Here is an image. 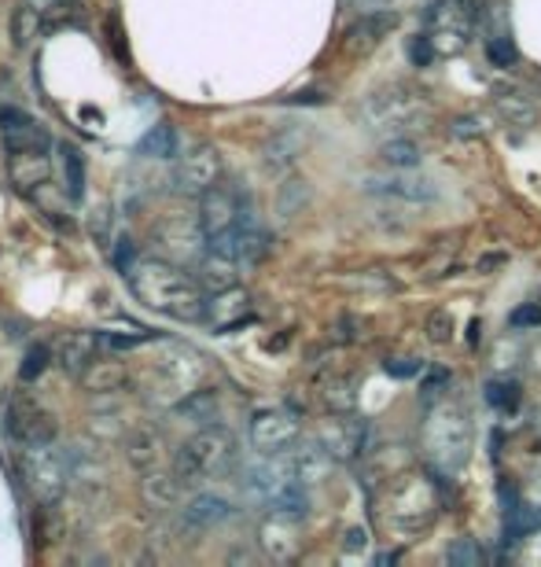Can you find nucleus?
<instances>
[{
	"instance_id": "nucleus-19",
	"label": "nucleus",
	"mask_w": 541,
	"mask_h": 567,
	"mask_svg": "<svg viewBox=\"0 0 541 567\" xmlns=\"http://www.w3.org/2000/svg\"><path fill=\"white\" fill-rule=\"evenodd\" d=\"M232 516V505L225 502V497H214V494H199L196 502L188 505V513L185 519L191 527H214V524H221V519H229Z\"/></svg>"
},
{
	"instance_id": "nucleus-8",
	"label": "nucleus",
	"mask_w": 541,
	"mask_h": 567,
	"mask_svg": "<svg viewBox=\"0 0 541 567\" xmlns=\"http://www.w3.org/2000/svg\"><path fill=\"white\" fill-rule=\"evenodd\" d=\"M482 8L476 0H435L427 8V33L438 52H460L476 33Z\"/></svg>"
},
{
	"instance_id": "nucleus-12",
	"label": "nucleus",
	"mask_w": 541,
	"mask_h": 567,
	"mask_svg": "<svg viewBox=\"0 0 541 567\" xmlns=\"http://www.w3.org/2000/svg\"><path fill=\"white\" fill-rule=\"evenodd\" d=\"M218 181H221V158L210 144H199V147H191L188 155H180V163H177V188L180 192L202 196V192H210Z\"/></svg>"
},
{
	"instance_id": "nucleus-2",
	"label": "nucleus",
	"mask_w": 541,
	"mask_h": 567,
	"mask_svg": "<svg viewBox=\"0 0 541 567\" xmlns=\"http://www.w3.org/2000/svg\"><path fill=\"white\" fill-rule=\"evenodd\" d=\"M122 274H126L133 299L148 310L174 317V321H207L210 299L202 284L191 280L185 269L163 262V258H133Z\"/></svg>"
},
{
	"instance_id": "nucleus-25",
	"label": "nucleus",
	"mask_w": 541,
	"mask_h": 567,
	"mask_svg": "<svg viewBox=\"0 0 541 567\" xmlns=\"http://www.w3.org/2000/svg\"><path fill=\"white\" fill-rule=\"evenodd\" d=\"M82 380L93 391H107V383H111V388H118V383H122V365H111V361H93V365L82 372Z\"/></svg>"
},
{
	"instance_id": "nucleus-34",
	"label": "nucleus",
	"mask_w": 541,
	"mask_h": 567,
	"mask_svg": "<svg viewBox=\"0 0 541 567\" xmlns=\"http://www.w3.org/2000/svg\"><path fill=\"white\" fill-rule=\"evenodd\" d=\"M44 358H49V347H33L27 354V369H22V380H33L44 369Z\"/></svg>"
},
{
	"instance_id": "nucleus-26",
	"label": "nucleus",
	"mask_w": 541,
	"mask_h": 567,
	"mask_svg": "<svg viewBox=\"0 0 541 567\" xmlns=\"http://www.w3.org/2000/svg\"><path fill=\"white\" fill-rule=\"evenodd\" d=\"M446 560L454 567H479L482 564V549H479L476 538H457V542H449Z\"/></svg>"
},
{
	"instance_id": "nucleus-15",
	"label": "nucleus",
	"mask_w": 541,
	"mask_h": 567,
	"mask_svg": "<svg viewBox=\"0 0 541 567\" xmlns=\"http://www.w3.org/2000/svg\"><path fill=\"white\" fill-rule=\"evenodd\" d=\"M321 446L329 450L332 457H354L361 450V421H354L351 413L335 416V421H329L321 431Z\"/></svg>"
},
{
	"instance_id": "nucleus-28",
	"label": "nucleus",
	"mask_w": 541,
	"mask_h": 567,
	"mask_svg": "<svg viewBox=\"0 0 541 567\" xmlns=\"http://www.w3.org/2000/svg\"><path fill=\"white\" fill-rule=\"evenodd\" d=\"M449 336H454V317H449V310H435L427 317V339L431 343H449Z\"/></svg>"
},
{
	"instance_id": "nucleus-6",
	"label": "nucleus",
	"mask_w": 541,
	"mask_h": 567,
	"mask_svg": "<svg viewBox=\"0 0 541 567\" xmlns=\"http://www.w3.org/2000/svg\"><path fill=\"white\" fill-rule=\"evenodd\" d=\"M435 508H438L435 486L420 480V475H409V480H402L387 494L383 516H387V527L402 530V535H416V530H424L435 519Z\"/></svg>"
},
{
	"instance_id": "nucleus-29",
	"label": "nucleus",
	"mask_w": 541,
	"mask_h": 567,
	"mask_svg": "<svg viewBox=\"0 0 541 567\" xmlns=\"http://www.w3.org/2000/svg\"><path fill=\"white\" fill-rule=\"evenodd\" d=\"M435 55H438V49H435L431 33H416V38L409 41V60H413V66H431Z\"/></svg>"
},
{
	"instance_id": "nucleus-4",
	"label": "nucleus",
	"mask_w": 541,
	"mask_h": 567,
	"mask_svg": "<svg viewBox=\"0 0 541 567\" xmlns=\"http://www.w3.org/2000/svg\"><path fill=\"white\" fill-rule=\"evenodd\" d=\"M236 464V439L225 427H202L199 435H191L185 446L177 450L174 472L180 483L210 480V475L229 472Z\"/></svg>"
},
{
	"instance_id": "nucleus-20",
	"label": "nucleus",
	"mask_w": 541,
	"mask_h": 567,
	"mask_svg": "<svg viewBox=\"0 0 541 567\" xmlns=\"http://www.w3.org/2000/svg\"><path fill=\"white\" fill-rule=\"evenodd\" d=\"M137 152L141 155H148V158H174L177 155V130L174 126H155V130H148L141 137V144H137Z\"/></svg>"
},
{
	"instance_id": "nucleus-21",
	"label": "nucleus",
	"mask_w": 541,
	"mask_h": 567,
	"mask_svg": "<svg viewBox=\"0 0 541 567\" xmlns=\"http://www.w3.org/2000/svg\"><path fill=\"white\" fill-rule=\"evenodd\" d=\"M41 30H44V11L33 4H19L15 16H11V38H15V44H30Z\"/></svg>"
},
{
	"instance_id": "nucleus-24",
	"label": "nucleus",
	"mask_w": 541,
	"mask_h": 567,
	"mask_svg": "<svg viewBox=\"0 0 541 567\" xmlns=\"http://www.w3.org/2000/svg\"><path fill=\"white\" fill-rule=\"evenodd\" d=\"M174 475H148V480H144V497H148L152 505H174L180 497V480L170 483Z\"/></svg>"
},
{
	"instance_id": "nucleus-18",
	"label": "nucleus",
	"mask_w": 541,
	"mask_h": 567,
	"mask_svg": "<svg viewBox=\"0 0 541 567\" xmlns=\"http://www.w3.org/2000/svg\"><path fill=\"white\" fill-rule=\"evenodd\" d=\"M291 461H295V475L310 486V483H321L324 475L332 472V461L335 457L324 446H302V450L291 453Z\"/></svg>"
},
{
	"instance_id": "nucleus-14",
	"label": "nucleus",
	"mask_w": 541,
	"mask_h": 567,
	"mask_svg": "<svg viewBox=\"0 0 541 567\" xmlns=\"http://www.w3.org/2000/svg\"><path fill=\"white\" fill-rule=\"evenodd\" d=\"M299 524L302 519H291V516H280V513H273L262 524V546H266V553L273 560H291L299 553V538H295V530H299Z\"/></svg>"
},
{
	"instance_id": "nucleus-17",
	"label": "nucleus",
	"mask_w": 541,
	"mask_h": 567,
	"mask_svg": "<svg viewBox=\"0 0 541 567\" xmlns=\"http://www.w3.org/2000/svg\"><path fill=\"white\" fill-rule=\"evenodd\" d=\"M379 158L391 169H416V166L424 163V147L416 144L413 137H402V133H394L391 141L379 144Z\"/></svg>"
},
{
	"instance_id": "nucleus-16",
	"label": "nucleus",
	"mask_w": 541,
	"mask_h": 567,
	"mask_svg": "<svg viewBox=\"0 0 541 567\" xmlns=\"http://www.w3.org/2000/svg\"><path fill=\"white\" fill-rule=\"evenodd\" d=\"M493 107H498V115L509 122V126H534L538 118V104L534 96H527L523 89H501L498 100H493Z\"/></svg>"
},
{
	"instance_id": "nucleus-31",
	"label": "nucleus",
	"mask_w": 541,
	"mask_h": 567,
	"mask_svg": "<svg viewBox=\"0 0 541 567\" xmlns=\"http://www.w3.org/2000/svg\"><path fill=\"white\" fill-rule=\"evenodd\" d=\"M329 405L335 413H351L354 410V394H351V380H335L329 388Z\"/></svg>"
},
{
	"instance_id": "nucleus-1",
	"label": "nucleus",
	"mask_w": 541,
	"mask_h": 567,
	"mask_svg": "<svg viewBox=\"0 0 541 567\" xmlns=\"http://www.w3.org/2000/svg\"><path fill=\"white\" fill-rule=\"evenodd\" d=\"M199 233L207 255L229 258L236 266H254L269 255V236L254 221L251 203L240 188L214 185L199 199Z\"/></svg>"
},
{
	"instance_id": "nucleus-10",
	"label": "nucleus",
	"mask_w": 541,
	"mask_h": 567,
	"mask_svg": "<svg viewBox=\"0 0 541 567\" xmlns=\"http://www.w3.org/2000/svg\"><path fill=\"white\" fill-rule=\"evenodd\" d=\"M251 442L262 453H288L299 442V421L284 410H262L251 416Z\"/></svg>"
},
{
	"instance_id": "nucleus-35",
	"label": "nucleus",
	"mask_w": 541,
	"mask_h": 567,
	"mask_svg": "<svg viewBox=\"0 0 541 567\" xmlns=\"http://www.w3.org/2000/svg\"><path fill=\"white\" fill-rule=\"evenodd\" d=\"M368 546V535H365V530H361V527H354V530H346V549H365Z\"/></svg>"
},
{
	"instance_id": "nucleus-9",
	"label": "nucleus",
	"mask_w": 541,
	"mask_h": 567,
	"mask_svg": "<svg viewBox=\"0 0 541 567\" xmlns=\"http://www.w3.org/2000/svg\"><path fill=\"white\" fill-rule=\"evenodd\" d=\"M0 137H4L8 155H52V133L27 111H0Z\"/></svg>"
},
{
	"instance_id": "nucleus-33",
	"label": "nucleus",
	"mask_w": 541,
	"mask_h": 567,
	"mask_svg": "<svg viewBox=\"0 0 541 567\" xmlns=\"http://www.w3.org/2000/svg\"><path fill=\"white\" fill-rule=\"evenodd\" d=\"M449 130H454V137H476V133H487V126H482V118H479V115H465V118H457Z\"/></svg>"
},
{
	"instance_id": "nucleus-30",
	"label": "nucleus",
	"mask_w": 541,
	"mask_h": 567,
	"mask_svg": "<svg viewBox=\"0 0 541 567\" xmlns=\"http://www.w3.org/2000/svg\"><path fill=\"white\" fill-rule=\"evenodd\" d=\"M383 372H387V377H398V380H409V377H420L424 361L420 358H387L383 361Z\"/></svg>"
},
{
	"instance_id": "nucleus-23",
	"label": "nucleus",
	"mask_w": 541,
	"mask_h": 567,
	"mask_svg": "<svg viewBox=\"0 0 541 567\" xmlns=\"http://www.w3.org/2000/svg\"><path fill=\"white\" fill-rule=\"evenodd\" d=\"M482 399H487L498 413H512L516 405H520V383H512V380H490L487 391H482Z\"/></svg>"
},
{
	"instance_id": "nucleus-22",
	"label": "nucleus",
	"mask_w": 541,
	"mask_h": 567,
	"mask_svg": "<svg viewBox=\"0 0 541 567\" xmlns=\"http://www.w3.org/2000/svg\"><path fill=\"white\" fill-rule=\"evenodd\" d=\"M60 152H63L60 158H63V174H66V196L82 199L85 196V158L74 144H63Z\"/></svg>"
},
{
	"instance_id": "nucleus-13",
	"label": "nucleus",
	"mask_w": 541,
	"mask_h": 567,
	"mask_svg": "<svg viewBox=\"0 0 541 567\" xmlns=\"http://www.w3.org/2000/svg\"><path fill=\"white\" fill-rule=\"evenodd\" d=\"M365 192H368V196L409 203V207H427V203L438 199V185H435L431 177H409L405 169H402V174H394V177H372V181H365Z\"/></svg>"
},
{
	"instance_id": "nucleus-11",
	"label": "nucleus",
	"mask_w": 541,
	"mask_h": 567,
	"mask_svg": "<svg viewBox=\"0 0 541 567\" xmlns=\"http://www.w3.org/2000/svg\"><path fill=\"white\" fill-rule=\"evenodd\" d=\"M4 427H8V435L19 442V446H30V442H41V439H52L55 435L52 416L44 413L41 405L30 399V394H19V399L8 405Z\"/></svg>"
},
{
	"instance_id": "nucleus-7",
	"label": "nucleus",
	"mask_w": 541,
	"mask_h": 567,
	"mask_svg": "<svg viewBox=\"0 0 541 567\" xmlns=\"http://www.w3.org/2000/svg\"><path fill=\"white\" fill-rule=\"evenodd\" d=\"M22 475H27V486L41 502H60L66 480H71V461L52 439H41L22 446Z\"/></svg>"
},
{
	"instance_id": "nucleus-5",
	"label": "nucleus",
	"mask_w": 541,
	"mask_h": 567,
	"mask_svg": "<svg viewBox=\"0 0 541 567\" xmlns=\"http://www.w3.org/2000/svg\"><path fill=\"white\" fill-rule=\"evenodd\" d=\"M427 118V104L409 89H379L361 104V122L368 133H405Z\"/></svg>"
},
{
	"instance_id": "nucleus-32",
	"label": "nucleus",
	"mask_w": 541,
	"mask_h": 567,
	"mask_svg": "<svg viewBox=\"0 0 541 567\" xmlns=\"http://www.w3.org/2000/svg\"><path fill=\"white\" fill-rule=\"evenodd\" d=\"M509 324L512 328H538L541 324V306L531 302V306H520V310H512Z\"/></svg>"
},
{
	"instance_id": "nucleus-27",
	"label": "nucleus",
	"mask_w": 541,
	"mask_h": 567,
	"mask_svg": "<svg viewBox=\"0 0 541 567\" xmlns=\"http://www.w3.org/2000/svg\"><path fill=\"white\" fill-rule=\"evenodd\" d=\"M487 55H490L493 66H512L516 60H520L512 38H504V33H498V38H487Z\"/></svg>"
},
{
	"instance_id": "nucleus-3",
	"label": "nucleus",
	"mask_w": 541,
	"mask_h": 567,
	"mask_svg": "<svg viewBox=\"0 0 541 567\" xmlns=\"http://www.w3.org/2000/svg\"><path fill=\"white\" fill-rule=\"evenodd\" d=\"M424 450H427V461L435 468H446V472H457L460 464L468 461V450H471V424H468V413L460 405H438L431 410L424 424Z\"/></svg>"
}]
</instances>
